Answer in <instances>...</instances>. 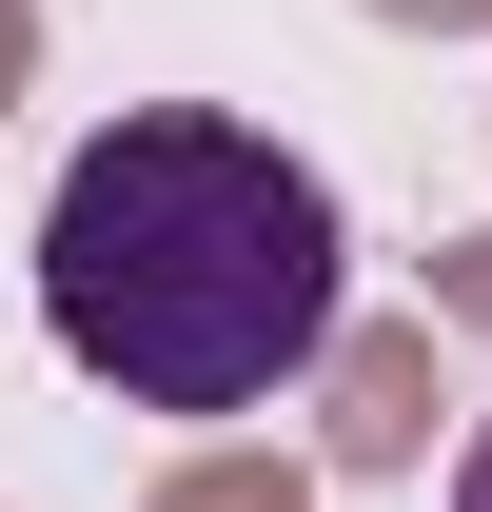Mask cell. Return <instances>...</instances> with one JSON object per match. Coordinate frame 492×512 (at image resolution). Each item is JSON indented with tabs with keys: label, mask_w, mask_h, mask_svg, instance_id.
Segmentation results:
<instances>
[{
	"label": "cell",
	"mask_w": 492,
	"mask_h": 512,
	"mask_svg": "<svg viewBox=\"0 0 492 512\" xmlns=\"http://www.w3.org/2000/svg\"><path fill=\"white\" fill-rule=\"evenodd\" d=\"M40 316L119 414H276L355 316V217L256 119H99L40 197Z\"/></svg>",
	"instance_id": "6da1fadb"
},
{
	"label": "cell",
	"mask_w": 492,
	"mask_h": 512,
	"mask_svg": "<svg viewBox=\"0 0 492 512\" xmlns=\"http://www.w3.org/2000/svg\"><path fill=\"white\" fill-rule=\"evenodd\" d=\"M453 512H492V414H473V453H453Z\"/></svg>",
	"instance_id": "7a4b0ae2"
}]
</instances>
